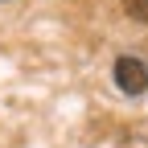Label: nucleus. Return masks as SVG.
I'll return each instance as SVG.
<instances>
[{
  "instance_id": "f03ea898",
  "label": "nucleus",
  "mask_w": 148,
  "mask_h": 148,
  "mask_svg": "<svg viewBox=\"0 0 148 148\" xmlns=\"http://www.w3.org/2000/svg\"><path fill=\"white\" fill-rule=\"evenodd\" d=\"M127 12H132L136 21H148V0H127Z\"/></svg>"
},
{
  "instance_id": "f257e3e1",
  "label": "nucleus",
  "mask_w": 148,
  "mask_h": 148,
  "mask_svg": "<svg viewBox=\"0 0 148 148\" xmlns=\"http://www.w3.org/2000/svg\"><path fill=\"white\" fill-rule=\"evenodd\" d=\"M115 82L123 95H140V90L148 86V66L140 58H119L115 62Z\"/></svg>"
}]
</instances>
